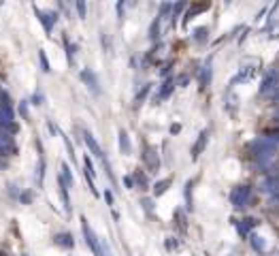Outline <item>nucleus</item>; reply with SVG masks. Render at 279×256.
Instances as JSON below:
<instances>
[{"label": "nucleus", "instance_id": "nucleus-1", "mask_svg": "<svg viewBox=\"0 0 279 256\" xmlns=\"http://www.w3.org/2000/svg\"><path fill=\"white\" fill-rule=\"evenodd\" d=\"M277 145H279V137H273V134H271V137L256 139L254 143H251V150H254V156L258 158V162L262 166H267L275 156Z\"/></svg>", "mask_w": 279, "mask_h": 256}, {"label": "nucleus", "instance_id": "nucleus-2", "mask_svg": "<svg viewBox=\"0 0 279 256\" xmlns=\"http://www.w3.org/2000/svg\"><path fill=\"white\" fill-rule=\"evenodd\" d=\"M249 201H251V188H249V186H237V188L230 192L232 207L243 209V207H248V205H249Z\"/></svg>", "mask_w": 279, "mask_h": 256}, {"label": "nucleus", "instance_id": "nucleus-3", "mask_svg": "<svg viewBox=\"0 0 279 256\" xmlns=\"http://www.w3.org/2000/svg\"><path fill=\"white\" fill-rule=\"evenodd\" d=\"M81 228H83V235H86V241H88V246L92 248V252L96 256H102V250H100V243L98 239H96V235H94V230L88 226V220L86 218H81Z\"/></svg>", "mask_w": 279, "mask_h": 256}, {"label": "nucleus", "instance_id": "nucleus-4", "mask_svg": "<svg viewBox=\"0 0 279 256\" xmlns=\"http://www.w3.org/2000/svg\"><path fill=\"white\" fill-rule=\"evenodd\" d=\"M277 83H279V70H277V68L269 70L267 77H264V81H262V86H260V94L273 92V90L277 88Z\"/></svg>", "mask_w": 279, "mask_h": 256}, {"label": "nucleus", "instance_id": "nucleus-5", "mask_svg": "<svg viewBox=\"0 0 279 256\" xmlns=\"http://www.w3.org/2000/svg\"><path fill=\"white\" fill-rule=\"evenodd\" d=\"M34 11H36V17L41 19L45 32H51V30H54V24L58 22V13H45V11H38L36 6H34Z\"/></svg>", "mask_w": 279, "mask_h": 256}, {"label": "nucleus", "instance_id": "nucleus-6", "mask_svg": "<svg viewBox=\"0 0 279 256\" xmlns=\"http://www.w3.org/2000/svg\"><path fill=\"white\" fill-rule=\"evenodd\" d=\"M207 139H209V132L207 130H203L198 134V139H196V143H194V147H192V160H196L200 154L205 152V147H207Z\"/></svg>", "mask_w": 279, "mask_h": 256}, {"label": "nucleus", "instance_id": "nucleus-7", "mask_svg": "<svg viewBox=\"0 0 279 256\" xmlns=\"http://www.w3.org/2000/svg\"><path fill=\"white\" fill-rule=\"evenodd\" d=\"M209 6H211V2H198V4H192L190 9H187L186 17H184V26H187V22H190V17L198 15V13H203V11H209Z\"/></svg>", "mask_w": 279, "mask_h": 256}, {"label": "nucleus", "instance_id": "nucleus-8", "mask_svg": "<svg viewBox=\"0 0 279 256\" xmlns=\"http://www.w3.org/2000/svg\"><path fill=\"white\" fill-rule=\"evenodd\" d=\"M83 141H86V145L90 147V152H92L96 158H102V150H100V145L96 143V139H94L92 132H83Z\"/></svg>", "mask_w": 279, "mask_h": 256}, {"label": "nucleus", "instance_id": "nucleus-9", "mask_svg": "<svg viewBox=\"0 0 279 256\" xmlns=\"http://www.w3.org/2000/svg\"><path fill=\"white\" fill-rule=\"evenodd\" d=\"M143 160H145V164H147L152 171H158V166H160V158H158V154H155V150H152V147H147V152H145V156H143Z\"/></svg>", "mask_w": 279, "mask_h": 256}, {"label": "nucleus", "instance_id": "nucleus-10", "mask_svg": "<svg viewBox=\"0 0 279 256\" xmlns=\"http://www.w3.org/2000/svg\"><path fill=\"white\" fill-rule=\"evenodd\" d=\"M256 224H258V222L254 220V218H243L241 222H237V230H239V235H241V237H248V235H249V230L254 228Z\"/></svg>", "mask_w": 279, "mask_h": 256}, {"label": "nucleus", "instance_id": "nucleus-11", "mask_svg": "<svg viewBox=\"0 0 279 256\" xmlns=\"http://www.w3.org/2000/svg\"><path fill=\"white\" fill-rule=\"evenodd\" d=\"M173 88H175V81L173 79H166L164 83H162V88H160V92L155 94V98H154V102H160V100H164V98H168L171 96V92H173Z\"/></svg>", "mask_w": 279, "mask_h": 256}, {"label": "nucleus", "instance_id": "nucleus-12", "mask_svg": "<svg viewBox=\"0 0 279 256\" xmlns=\"http://www.w3.org/2000/svg\"><path fill=\"white\" fill-rule=\"evenodd\" d=\"M81 79L88 83V88H92V92H94V94H98V92H100L98 79H96V75L92 73V70H83V73H81Z\"/></svg>", "mask_w": 279, "mask_h": 256}, {"label": "nucleus", "instance_id": "nucleus-13", "mask_svg": "<svg viewBox=\"0 0 279 256\" xmlns=\"http://www.w3.org/2000/svg\"><path fill=\"white\" fill-rule=\"evenodd\" d=\"M54 239H56V246H60V248H66V250L75 248V239L68 233H60V235H56Z\"/></svg>", "mask_w": 279, "mask_h": 256}, {"label": "nucleus", "instance_id": "nucleus-14", "mask_svg": "<svg viewBox=\"0 0 279 256\" xmlns=\"http://www.w3.org/2000/svg\"><path fill=\"white\" fill-rule=\"evenodd\" d=\"M173 184V179L171 177H164V179H160V182H155V186H154V194L155 196H162L164 192L168 190V186Z\"/></svg>", "mask_w": 279, "mask_h": 256}, {"label": "nucleus", "instance_id": "nucleus-15", "mask_svg": "<svg viewBox=\"0 0 279 256\" xmlns=\"http://www.w3.org/2000/svg\"><path fill=\"white\" fill-rule=\"evenodd\" d=\"M211 81V62H207L205 66H203V70H200V77H198V83H200V88H207V83Z\"/></svg>", "mask_w": 279, "mask_h": 256}, {"label": "nucleus", "instance_id": "nucleus-16", "mask_svg": "<svg viewBox=\"0 0 279 256\" xmlns=\"http://www.w3.org/2000/svg\"><path fill=\"white\" fill-rule=\"evenodd\" d=\"M120 150L124 154H130L132 152V145H130V139H128V132L122 128L120 130Z\"/></svg>", "mask_w": 279, "mask_h": 256}, {"label": "nucleus", "instance_id": "nucleus-17", "mask_svg": "<svg viewBox=\"0 0 279 256\" xmlns=\"http://www.w3.org/2000/svg\"><path fill=\"white\" fill-rule=\"evenodd\" d=\"M264 190H267L269 194H273V196H279V179L269 177L267 182H264Z\"/></svg>", "mask_w": 279, "mask_h": 256}, {"label": "nucleus", "instance_id": "nucleus-18", "mask_svg": "<svg viewBox=\"0 0 279 256\" xmlns=\"http://www.w3.org/2000/svg\"><path fill=\"white\" fill-rule=\"evenodd\" d=\"M6 152H13V141L9 134H0V156H4Z\"/></svg>", "mask_w": 279, "mask_h": 256}, {"label": "nucleus", "instance_id": "nucleus-19", "mask_svg": "<svg viewBox=\"0 0 279 256\" xmlns=\"http://www.w3.org/2000/svg\"><path fill=\"white\" fill-rule=\"evenodd\" d=\"M251 246H254V250L256 252H264V250H267V241L262 239V237H258V235H251Z\"/></svg>", "mask_w": 279, "mask_h": 256}, {"label": "nucleus", "instance_id": "nucleus-20", "mask_svg": "<svg viewBox=\"0 0 279 256\" xmlns=\"http://www.w3.org/2000/svg\"><path fill=\"white\" fill-rule=\"evenodd\" d=\"M207 34H209V28H205V26H203V28H196V30H194V41L203 43L207 38Z\"/></svg>", "mask_w": 279, "mask_h": 256}, {"label": "nucleus", "instance_id": "nucleus-21", "mask_svg": "<svg viewBox=\"0 0 279 256\" xmlns=\"http://www.w3.org/2000/svg\"><path fill=\"white\" fill-rule=\"evenodd\" d=\"M83 164H86V175H88L90 179H94L96 171H94V164H92V160H90V156H86V160H83Z\"/></svg>", "mask_w": 279, "mask_h": 256}, {"label": "nucleus", "instance_id": "nucleus-22", "mask_svg": "<svg viewBox=\"0 0 279 256\" xmlns=\"http://www.w3.org/2000/svg\"><path fill=\"white\" fill-rule=\"evenodd\" d=\"M38 58H41V66L45 73H49V60H47V56H45V51L43 49H38Z\"/></svg>", "mask_w": 279, "mask_h": 256}, {"label": "nucleus", "instance_id": "nucleus-23", "mask_svg": "<svg viewBox=\"0 0 279 256\" xmlns=\"http://www.w3.org/2000/svg\"><path fill=\"white\" fill-rule=\"evenodd\" d=\"M155 32H160V17H158V19H155V22L152 24V30H149V36L155 38V36H158V34H155Z\"/></svg>", "mask_w": 279, "mask_h": 256}, {"label": "nucleus", "instance_id": "nucleus-24", "mask_svg": "<svg viewBox=\"0 0 279 256\" xmlns=\"http://www.w3.org/2000/svg\"><path fill=\"white\" fill-rule=\"evenodd\" d=\"M149 90H152V86H145V88H143L141 92L137 94V105H139V102H143V100H145V96H147V92H149Z\"/></svg>", "mask_w": 279, "mask_h": 256}, {"label": "nucleus", "instance_id": "nucleus-25", "mask_svg": "<svg viewBox=\"0 0 279 256\" xmlns=\"http://www.w3.org/2000/svg\"><path fill=\"white\" fill-rule=\"evenodd\" d=\"M77 11H79V17H86V2H83V0L77 2Z\"/></svg>", "mask_w": 279, "mask_h": 256}, {"label": "nucleus", "instance_id": "nucleus-26", "mask_svg": "<svg viewBox=\"0 0 279 256\" xmlns=\"http://www.w3.org/2000/svg\"><path fill=\"white\" fill-rule=\"evenodd\" d=\"M166 248H168V250L177 248V239H175V237H168V241H166Z\"/></svg>", "mask_w": 279, "mask_h": 256}, {"label": "nucleus", "instance_id": "nucleus-27", "mask_svg": "<svg viewBox=\"0 0 279 256\" xmlns=\"http://www.w3.org/2000/svg\"><path fill=\"white\" fill-rule=\"evenodd\" d=\"M19 111H22L24 118H28V105H26V102H22V105H19Z\"/></svg>", "mask_w": 279, "mask_h": 256}, {"label": "nucleus", "instance_id": "nucleus-28", "mask_svg": "<svg viewBox=\"0 0 279 256\" xmlns=\"http://www.w3.org/2000/svg\"><path fill=\"white\" fill-rule=\"evenodd\" d=\"M137 182H139L141 186H147V177H145V175H141V171H139V175H137Z\"/></svg>", "mask_w": 279, "mask_h": 256}, {"label": "nucleus", "instance_id": "nucleus-29", "mask_svg": "<svg viewBox=\"0 0 279 256\" xmlns=\"http://www.w3.org/2000/svg\"><path fill=\"white\" fill-rule=\"evenodd\" d=\"M22 201H24V203H30V201H32V192H26V194L22 196Z\"/></svg>", "mask_w": 279, "mask_h": 256}, {"label": "nucleus", "instance_id": "nucleus-30", "mask_svg": "<svg viewBox=\"0 0 279 256\" xmlns=\"http://www.w3.org/2000/svg\"><path fill=\"white\" fill-rule=\"evenodd\" d=\"M105 198H107V203H109V205H113V194H111V192H109V190L105 192Z\"/></svg>", "mask_w": 279, "mask_h": 256}, {"label": "nucleus", "instance_id": "nucleus-31", "mask_svg": "<svg viewBox=\"0 0 279 256\" xmlns=\"http://www.w3.org/2000/svg\"><path fill=\"white\" fill-rule=\"evenodd\" d=\"M179 130H181V126H179V124H173V126H171V134H177Z\"/></svg>", "mask_w": 279, "mask_h": 256}, {"label": "nucleus", "instance_id": "nucleus-32", "mask_svg": "<svg viewBox=\"0 0 279 256\" xmlns=\"http://www.w3.org/2000/svg\"><path fill=\"white\" fill-rule=\"evenodd\" d=\"M124 184L128 186V188H132V186H134V184H132V179H130V177H124Z\"/></svg>", "mask_w": 279, "mask_h": 256}, {"label": "nucleus", "instance_id": "nucleus-33", "mask_svg": "<svg viewBox=\"0 0 279 256\" xmlns=\"http://www.w3.org/2000/svg\"><path fill=\"white\" fill-rule=\"evenodd\" d=\"M41 100H43V96H41V94H34V105H38Z\"/></svg>", "mask_w": 279, "mask_h": 256}]
</instances>
